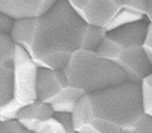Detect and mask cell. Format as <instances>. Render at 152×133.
I'll list each match as a JSON object with an SVG mask.
<instances>
[{"mask_svg":"<svg viewBox=\"0 0 152 133\" xmlns=\"http://www.w3.org/2000/svg\"><path fill=\"white\" fill-rule=\"evenodd\" d=\"M105 34V28L85 22L69 0H57L38 17L15 19L10 32L13 41L39 67L57 70H62L77 50H96Z\"/></svg>","mask_w":152,"mask_h":133,"instance_id":"cell-1","label":"cell"},{"mask_svg":"<svg viewBox=\"0 0 152 133\" xmlns=\"http://www.w3.org/2000/svg\"><path fill=\"white\" fill-rule=\"evenodd\" d=\"M72 115L77 133H152L141 83L131 80L84 94Z\"/></svg>","mask_w":152,"mask_h":133,"instance_id":"cell-2","label":"cell"},{"mask_svg":"<svg viewBox=\"0 0 152 133\" xmlns=\"http://www.w3.org/2000/svg\"><path fill=\"white\" fill-rule=\"evenodd\" d=\"M148 22V19H143L108 31L96 48L102 56L115 64L131 81L141 83L152 72V65L143 50Z\"/></svg>","mask_w":152,"mask_h":133,"instance_id":"cell-3","label":"cell"},{"mask_svg":"<svg viewBox=\"0 0 152 133\" xmlns=\"http://www.w3.org/2000/svg\"><path fill=\"white\" fill-rule=\"evenodd\" d=\"M62 71L69 83L85 94L127 80L124 72L110 60L102 56L98 50H77L64 66Z\"/></svg>","mask_w":152,"mask_h":133,"instance_id":"cell-4","label":"cell"},{"mask_svg":"<svg viewBox=\"0 0 152 133\" xmlns=\"http://www.w3.org/2000/svg\"><path fill=\"white\" fill-rule=\"evenodd\" d=\"M37 93L38 100L51 104L55 112L71 113L85 94L69 83L62 70L48 67H39L38 70Z\"/></svg>","mask_w":152,"mask_h":133,"instance_id":"cell-5","label":"cell"},{"mask_svg":"<svg viewBox=\"0 0 152 133\" xmlns=\"http://www.w3.org/2000/svg\"><path fill=\"white\" fill-rule=\"evenodd\" d=\"M38 66L26 48L15 43L14 58V99L23 107L38 100Z\"/></svg>","mask_w":152,"mask_h":133,"instance_id":"cell-6","label":"cell"},{"mask_svg":"<svg viewBox=\"0 0 152 133\" xmlns=\"http://www.w3.org/2000/svg\"><path fill=\"white\" fill-rule=\"evenodd\" d=\"M69 3L85 22L103 28L122 8V0H69Z\"/></svg>","mask_w":152,"mask_h":133,"instance_id":"cell-7","label":"cell"},{"mask_svg":"<svg viewBox=\"0 0 152 133\" xmlns=\"http://www.w3.org/2000/svg\"><path fill=\"white\" fill-rule=\"evenodd\" d=\"M15 42L8 33H0V105L14 98Z\"/></svg>","mask_w":152,"mask_h":133,"instance_id":"cell-8","label":"cell"},{"mask_svg":"<svg viewBox=\"0 0 152 133\" xmlns=\"http://www.w3.org/2000/svg\"><path fill=\"white\" fill-rule=\"evenodd\" d=\"M56 3L57 0H0V13L15 19L38 17Z\"/></svg>","mask_w":152,"mask_h":133,"instance_id":"cell-9","label":"cell"},{"mask_svg":"<svg viewBox=\"0 0 152 133\" xmlns=\"http://www.w3.org/2000/svg\"><path fill=\"white\" fill-rule=\"evenodd\" d=\"M147 9H148V0H122L121 10L105 27L107 32L147 19Z\"/></svg>","mask_w":152,"mask_h":133,"instance_id":"cell-10","label":"cell"},{"mask_svg":"<svg viewBox=\"0 0 152 133\" xmlns=\"http://www.w3.org/2000/svg\"><path fill=\"white\" fill-rule=\"evenodd\" d=\"M55 115V109L51 104L42 100H36L24 105L18 113L17 119L31 133H36L37 127L43 121Z\"/></svg>","mask_w":152,"mask_h":133,"instance_id":"cell-11","label":"cell"},{"mask_svg":"<svg viewBox=\"0 0 152 133\" xmlns=\"http://www.w3.org/2000/svg\"><path fill=\"white\" fill-rule=\"evenodd\" d=\"M142 86V104L143 110L152 117V72L141 81Z\"/></svg>","mask_w":152,"mask_h":133,"instance_id":"cell-12","label":"cell"},{"mask_svg":"<svg viewBox=\"0 0 152 133\" xmlns=\"http://www.w3.org/2000/svg\"><path fill=\"white\" fill-rule=\"evenodd\" d=\"M23 105L18 103L15 99H12L5 104L0 105V121H7V119H15L18 117V113L20 112Z\"/></svg>","mask_w":152,"mask_h":133,"instance_id":"cell-13","label":"cell"},{"mask_svg":"<svg viewBox=\"0 0 152 133\" xmlns=\"http://www.w3.org/2000/svg\"><path fill=\"white\" fill-rule=\"evenodd\" d=\"M36 133H66L65 128L62 127V124L56 119V117L53 115L52 118H48L41 123L39 126L37 127Z\"/></svg>","mask_w":152,"mask_h":133,"instance_id":"cell-14","label":"cell"},{"mask_svg":"<svg viewBox=\"0 0 152 133\" xmlns=\"http://www.w3.org/2000/svg\"><path fill=\"white\" fill-rule=\"evenodd\" d=\"M0 133H31V132L15 118V119L0 121Z\"/></svg>","mask_w":152,"mask_h":133,"instance_id":"cell-15","label":"cell"},{"mask_svg":"<svg viewBox=\"0 0 152 133\" xmlns=\"http://www.w3.org/2000/svg\"><path fill=\"white\" fill-rule=\"evenodd\" d=\"M55 117L58 121L62 127L65 128L66 133H75V123H74V115L71 112H55Z\"/></svg>","mask_w":152,"mask_h":133,"instance_id":"cell-16","label":"cell"},{"mask_svg":"<svg viewBox=\"0 0 152 133\" xmlns=\"http://www.w3.org/2000/svg\"><path fill=\"white\" fill-rule=\"evenodd\" d=\"M143 50L150 64L152 65V22H148V26H147L145 41H143Z\"/></svg>","mask_w":152,"mask_h":133,"instance_id":"cell-17","label":"cell"},{"mask_svg":"<svg viewBox=\"0 0 152 133\" xmlns=\"http://www.w3.org/2000/svg\"><path fill=\"white\" fill-rule=\"evenodd\" d=\"M15 23V18L8 15L5 13H0V33H8L10 34V32Z\"/></svg>","mask_w":152,"mask_h":133,"instance_id":"cell-18","label":"cell"},{"mask_svg":"<svg viewBox=\"0 0 152 133\" xmlns=\"http://www.w3.org/2000/svg\"><path fill=\"white\" fill-rule=\"evenodd\" d=\"M147 19L152 22V0H148V9H147Z\"/></svg>","mask_w":152,"mask_h":133,"instance_id":"cell-19","label":"cell"}]
</instances>
